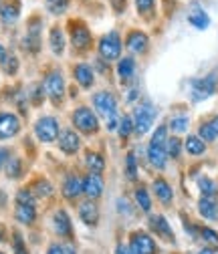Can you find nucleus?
I'll list each match as a JSON object with an SVG mask.
<instances>
[{
    "label": "nucleus",
    "instance_id": "19",
    "mask_svg": "<svg viewBox=\"0 0 218 254\" xmlns=\"http://www.w3.org/2000/svg\"><path fill=\"white\" fill-rule=\"evenodd\" d=\"M73 75H75V81H77L81 87H85V89H89L93 83H95V75H93V69H91L89 65H85V63H81V65H77V67L73 69Z\"/></svg>",
    "mask_w": 218,
    "mask_h": 254
},
{
    "label": "nucleus",
    "instance_id": "14",
    "mask_svg": "<svg viewBox=\"0 0 218 254\" xmlns=\"http://www.w3.org/2000/svg\"><path fill=\"white\" fill-rule=\"evenodd\" d=\"M71 43L79 51L89 49V45H91V33H89V28H85L83 24H77L75 28H71Z\"/></svg>",
    "mask_w": 218,
    "mask_h": 254
},
{
    "label": "nucleus",
    "instance_id": "50",
    "mask_svg": "<svg viewBox=\"0 0 218 254\" xmlns=\"http://www.w3.org/2000/svg\"><path fill=\"white\" fill-rule=\"evenodd\" d=\"M200 254H214V250L212 248H204V250H200Z\"/></svg>",
    "mask_w": 218,
    "mask_h": 254
},
{
    "label": "nucleus",
    "instance_id": "52",
    "mask_svg": "<svg viewBox=\"0 0 218 254\" xmlns=\"http://www.w3.org/2000/svg\"><path fill=\"white\" fill-rule=\"evenodd\" d=\"M119 254H132V250H123V248H119Z\"/></svg>",
    "mask_w": 218,
    "mask_h": 254
},
{
    "label": "nucleus",
    "instance_id": "6",
    "mask_svg": "<svg viewBox=\"0 0 218 254\" xmlns=\"http://www.w3.org/2000/svg\"><path fill=\"white\" fill-rule=\"evenodd\" d=\"M45 89H47V95L53 99V103H61L65 95V81H63V75L59 71H53L47 75L45 79Z\"/></svg>",
    "mask_w": 218,
    "mask_h": 254
},
{
    "label": "nucleus",
    "instance_id": "53",
    "mask_svg": "<svg viewBox=\"0 0 218 254\" xmlns=\"http://www.w3.org/2000/svg\"><path fill=\"white\" fill-rule=\"evenodd\" d=\"M0 254H4V252H0Z\"/></svg>",
    "mask_w": 218,
    "mask_h": 254
},
{
    "label": "nucleus",
    "instance_id": "5",
    "mask_svg": "<svg viewBox=\"0 0 218 254\" xmlns=\"http://www.w3.org/2000/svg\"><path fill=\"white\" fill-rule=\"evenodd\" d=\"M155 119V109L149 105V103H144L136 109L134 113V129L138 133H147L149 131V127Z\"/></svg>",
    "mask_w": 218,
    "mask_h": 254
},
{
    "label": "nucleus",
    "instance_id": "9",
    "mask_svg": "<svg viewBox=\"0 0 218 254\" xmlns=\"http://www.w3.org/2000/svg\"><path fill=\"white\" fill-rule=\"evenodd\" d=\"M20 131V121L14 113H0V139L14 137Z\"/></svg>",
    "mask_w": 218,
    "mask_h": 254
},
{
    "label": "nucleus",
    "instance_id": "13",
    "mask_svg": "<svg viewBox=\"0 0 218 254\" xmlns=\"http://www.w3.org/2000/svg\"><path fill=\"white\" fill-rule=\"evenodd\" d=\"M149 226H151V230L158 234L160 238H164V240H168V242H174V232H172L168 220H166L164 216H151Z\"/></svg>",
    "mask_w": 218,
    "mask_h": 254
},
{
    "label": "nucleus",
    "instance_id": "37",
    "mask_svg": "<svg viewBox=\"0 0 218 254\" xmlns=\"http://www.w3.org/2000/svg\"><path fill=\"white\" fill-rule=\"evenodd\" d=\"M186 127H188V117H186V115H182V117H174V119L170 121V129H172L174 133H182V131H186Z\"/></svg>",
    "mask_w": 218,
    "mask_h": 254
},
{
    "label": "nucleus",
    "instance_id": "15",
    "mask_svg": "<svg viewBox=\"0 0 218 254\" xmlns=\"http://www.w3.org/2000/svg\"><path fill=\"white\" fill-rule=\"evenodd\" d=\"M147 45H149V39H147V35L142 33V30H132V33L128 35L126 47H128L132 53H145Z\"/></svg>",
    "mask_w": 218,
    "mask_h": 254
},
{
    "label": "nucleus",
    "instance_id": "35",
    "mask_svg": "<svg viewBox=\"0 0 218 254\" xmlns=\"http://www.w3.org/2000/svg\"><path fill=\"white\" fill-rule=\"evenodd\" d=\"M180 151H182V141L178 137H170L166 141V153L170 157H180Z\"/></svg>",
    "mask_w": 218,
    "mask_h": 254
},
{
    "label": "nucleus",
    "instance_id": "39",
    "mask_svg": "<svg viewBox=\"0 0 218 254\" xmlns=\"http://www.w3.org/2000/svg\"><path fill=\"white\" fill-rule=\"evenodd\" d=\"M132 131H134V119L126 115V117H123V119L119 121V135H121L123 139H126Z\"/></svg>",
    "mask_w": 218,
    "mask_h": 254
},
{
    "label": "nucleus",
    "instance_id": "1",
    "mask_svg": "<svg viewBox=\"0 0 218 254\" xmlns=\"http://www.w3.org/2000/svg\"><path fill=\"white\" fill-rule=\"evenodd\" d=\"M73 125L83 133H95L97 127H99L95 113H93L89 107H79L73 111Z\"/></svg>",
    "mask_w": 218,
    "mask_h": 254
},
{
    "label": "nucleus",
    "instance_id": "45",
    "mask_svg": "<svg viewBox=\"0 0 218 254\" xmlns=\"http://www.w3.org/2000/svg\"><path fill=\"white\" fill-rule=\"evenodd\" d=\"M14 254H28V250L24 248V242H22L20 234H14Z\"/></svg>",
    "mask_w": 218,
    "mask_h": 254
},
{
    "label": "nucleus",
    "instance_id": "20",
    "mask_svg": "<svg viewBox=\"0 0 218 254\" xmlns=\"http://www.w3.org/2000/svg\"><path fill=\"white\" fill-rule=\"evenodd\" d=\"M63 194L69 200H77L83 194V180L77 176H69L65 180V186H63Z\"/></svg>",
    "mask_w": 218,
    "mask_h": 254
},
{
    "label": "nucleus",
    "instance_id": "36",
    "mask_svg": "<svg viewBox=\"0 0 218 254\" xmlns=\"http://www.w3.org/2000/svg\"><path fill=\"white\" fill-rule=\"evenodd\" d=\"M67 6H69V0H47V8H49L53 14L65 12Z\"/></svg>",
    "mask_w": 218,
    "mask_h": 254
},
{
    "label": "nucleus",
    "instance_id": "51",
    "mask_svg": "<svg viewBox=\"0 0 218 254\" xmlns=\"http://www.w3.org/2000/svg\"><path fill=\"white\" fill-rule=\"evenodd\" d=\"M65 254H75V248H71V246H67V248H65Z\"/></svg>",
    "mask_w": 218,
    "mask_h": 254
},
{
    "label": "nucleus",
    "instance_id": "7",
    "mask_svg": "<svg viewBox=\"0 0 218 254\" xmlns=\"http://www.w3.org/2000/svg\"><path fill=\"white\" fill-rule=\"evenodd\" d=\"M93 105H95V109L107 119L115 117V113H117V101H115L113 95L107 93V91H101V93L93 95Z\"/></svg>",
    "mask_w": 218,
    "mask_h": 254
},
{
    "label": "nucleus",
    "instance_id": "21",
    "mask_svg": "<svg viewBox=\"0 0 218 254\" xmlns=\"http://www.w3.org/2000/svg\"><path fill=\"white\" fill-rule=\"evenodd\" d=\"M153 194L158 196V200H160L162 204H170L172 198H174L172 188H170V184H168L164 178H158V180L153 182Z\"/></svg>",
    "mask_w": 218,
    "mask_h": 254
},
{
    "label": "nucleus",
    "instance_id": "46",
    "mask_svg": "<svg viewBox=\"0 0 218 254\" xmlns=\"http://www.w3.org/2000/svg\"><path fill=\"white\" fill-rule=\"evenodd\" d=\"M8 155H10V151H8L6 147H0V168L6 166V162H8Z\"/></svg>",
    "mask_w": 218,
    "mask_h": 254
},
{
    "label": "nucleus",
    "instance_id": "27",
    "mask_svg": "<svg viewBox=\"0 0 218 254\" xmlns=\"http://www.w3.org/2000/svg\"><path fill=\"white\" fill-rule=\"evenodd\" d=\"M85 164H87V168L91 170V174H101L103 168H105V160H103L99 153H87Z\"/></svg>",
    "mask_w": 218,
    "mask_h": 254
},
{
    "label": "nucleus",
    "instance_id": "34",
    "mask_svg": "<svg viewBox=\"0 0 218 254\" xmlns=\"http://www.w3.org/2000/svg\"><path fill=\"white\" fill-rule=\"evenodd\" d=\"M166 141H168V129H166V125H160L158 129L153 131L149 145H162V147H166Z\"/></svg>",
    "mask_w": 218,
    "mask_h": 254
},
{
    "label": "nucleus",
    "instance_id": "11",
    "mask_svg": "<svg viewBox=\"0 0 218 254\" xmlns=\"http://www.w3.org/2000/svg\"><path fill=\"white\" fill-rule=\"evenodd\" d=\"M59 147H61V151H65V153H69V155H73V153H77L79 151V147H81V139H79V135L75 133V131H71V129H65V131H61V135H59Z\"/></svg>",
    "mask_w": 218,
    "mask_h": 254
},
{
    "label": "nucleus",
    "instance_id": "29",
    "mask_svg": "<svg viewBox=\"0 0 218 254\" xmlns=\"http://www.w3.org/2000/svg\"><path fill=\"white\" fill-rule=\"evenodd\" d=\"M30 192H33L35 196H39V198H47V196L53 194V186L45 180H39V182L33 184V190H30Z\"/></svg>",
    "mask_w": 218,
    "mask_h": 254
},
{
    "label": "nucleus",
    "instance_id": "33",
    "mask_svg": "<svg viewBox=\"0 0 218 254\" xmlns=\"http://www.w3.org/2000/svg\"><path fill=\"white\" fill-rule=\"evenodd\" d=\"M22 174V162L18 157H8L6 162V176L8 178H18Z\"/></svg>",
    "mask_w": 218,
    "mask_h": 254
},
{
    "label": "nucleus",
    "instance_id": "48",
    "mask_svg": "<svg viewBox=\"0 0 218 254\" xmlns=\"http://www.w3.org/2000/svg\"><path fill=\"white\" fill-rule=\"evenodd\" d=\"M111 4H113V8L117 12H121L123 8H126V0H111Z\"/></svg>",
    "mask_w": 218,
    "mask_h": 254
},
{
    "label": "nucleus",
    "instance_id": "10",
    "mask_svg": "<svg viewBox=\"0 0 218 254\" xmlns=\"http://www.w3.org/2000/svg\"><path fill=\"white\" fill-rule=\"evenodd\" d=\"M214 91H216L214 77H212V75H208V77H204V79L194 81V85H192V97H194V101H202V99L210 97V95H212Z\"/></svg>",
    "mask_w": 218,
    "mask_h": 254
},
{
    "label": "nucleus",
    "instance_id": "28",
    "mask_svg": "<svg viewBox=\"0 0 218 254\" xmlns=\"http://www.w3.org/2000/svg\"><path fill=\"white\" fill-rule=\"evenodd\" d=\"M186 151H188L190 155H202L206 151V143L204 139L196 137V135H190L188 139H186Z\"/></svg>",
    "mask_w": 218,
    "mask_h": 254
},
{
    "label": "nucleus",
    "instance_id": "12",
    "mask_svg": "<svg viewBox=\"0 0 218 254\" xmlns=\"http://www.w3.org/2000/svg\"><path fill=\"white\" fill-rule=\"evenodd\" d=\"M53 222H55V232L61 238H71L73 236V224H71V220H69L65 210H57L55 216H53Z\"/></svg>",
    "mask_w": 218,
    "mask_h": 254
},
{
    "label": "nucleus",
    "instance_id": "24",
    "mask_svg": "<svg viewBox=\"0 0 218 254\" xmlns=\"http://www.w3.org/2000/svg\"><path fill=\"white\" fill-rule=\"evenodd\" d=\"M49 43H51V49H53L55 55H63V51H65V37H63V30H61L59 26L51 28Z\"/></svg>",
    "mask_w": 218,
    "mask_h": 254
},
{
    "label": "nucleus",
    "instance_id": "17",
    "mask_svg": "<svg viewBox=\"0 0 218 254\" xmlns=\"http://www.w3.org/2000/svg\"><path fill=\"white\" fill-rule=\"evenodd\" d=\"M147 157H149V164L155 170H164L166 168V162H168L166 147H162V145H149L147 147Z\"/></svg>",
    "mask_w": 218,
    "mask_h": 254
},
{
    "label": "nucleus",
    "instance_id": "43",
    "mask_svg": "<svg viewBox=\"0 0 218 254\" xmlns=\"http://www.w3.org/2000/svg\"><path fill=\"white\" fill-rule=\"evenodd\" d=\"M28 97H30V101H33L35 105H39L43 101V87L41 85H33V87H30Z\"/></svg>",
    "mask_w": 218,
    "mask_h": 254
},
{
    "label": "nucleus",
    "instance_id": "25",
    "mask_svg": "<svg viewBox=\"0 0 218 254\" xmlns=\"http://www.w3.org/2000/svg\"><path fill=\"white\" fill-rule=\"evenodd\" d=\"M136 73V61L132 57H126V59H121L119 61V65H117V75L123 79V81H130Z\"/></svg>",
    "mask_w": 218,
    "mask_h": 254
},
{
    "label": "nucleus",
    "instance_id": "8",
    "mask_svg": "<svg viewBox=\"0 0 218 254\" xmlns=\"http://www.w3.org/2000/svg\"><path fill=\"white\" fill-rule=\"evenodd\" d=\"M83 194L89 200H97L103 194V180L99 174H89L83 178Z\"/></svg>",
    "mask_w": 218,
    "mask_h": 254
},
{
    "label": "nucleus",
    "instance_id": "40",
    "mask_svg": "<svg viewBox=\"0 0 218 254\" xmlns=\"http://www.w3.org/2000/svg\"><path fill=\"white\" fill-rule=\"evenodd\" d=\"M2 67H4V71H6L8 75H14V73L18 71V59H16V57H6V59L2 61Z\"/></svg>",
    "mask_w": 218,
    "mask_h": 254
},
{
    "label": "nucleus",
    "instance_id": "42",
    "mask_svg": "<svg viewBox=\"0 0 218 254\" xmlns=\"http://www.w3.org/2000/svg\"><path fill=\"white\" fill-rule=\"evenodd\" d=\"M153 4L155 0H136V6H138V12L140 14H147L153 10Z\"/></svg>",
    "mask_w": 218,
    "mask_h": 254
},
{
    "label": "nucleus",
    "instance_id": "23",
    "mask_svg": "<svg viewBox=\"0 0 218 254\" xmlns=\"http://www.w3.org/2000/svg\"><path fill=\"white\" fill-rule=\"evenodd\" d=\"M216 137H218V115H214L212 119H208L200 125V139L214 141Z\"/></svg>",
    "mask_w": 218,
    "mask_h": 254
},
{
    "label": "nucleus",
    "instance_id": "41",
    "mask_svg": "<svg viewBox=\"0 0 218 254\" xmlns=\"http://www.w3.org/2000/svg\"><path fill=\"white\" fill-rule=\"evenodd\" d=\"M200 236H202V240H206L210 244H218V232L212 228H206V226L200 228Z\"/></svg>",
    "mask_w": 218,
    "mask_h": 254
},
{
    "label": "nucleus",
    "instance_id": "44",
    "mask_svg": "<svg viewBox=\"0 0 218 254\" xmlns=\"http://www.w3.org/2000/svg\"><path fill=\"white\" fill-rule=\"evenodd\" d=\"M16 204H35L33 202V192L30 190H20L16 194Z\"/></svg>",
    "mask_w": 218,
    "mask_h": 254
},
{
    "label": "nucleus",
    "instance_id": "32",
    "mask_svg": "<svg viewBox=\"0 0 218 254\" xmlns=\"http://www.w3.org/2000/svg\"><path fill=\"white\" fill-rule=\"evenodd\" d=\"M136 200H138V204H140V208L144 212H149L151 210V200H149V194H147L145 188H138L136 190Z\"/></svg>",
    "mask_w": 218,
    "mask_h": 254
},
{
    "label": "nucleus",
    "instance_id": "31",
    "mask_svg": "<svg viewBox=\"0 0 218 254\" xmlns=\"http://www.w3.org/2000/svg\"><path fill=\"white\" fill-rule=\"evenodd\" d=\"M18 12H20V4L18 2H8L2 8V20L4 22H14L18 18Z\"/></svg>",
    "mask_w": 218,
    "mask_h": 254
},
{
    "label": "nucleus",
    "instance_id": "26",
    "mask_svg": "<svg viewBox=\"0 0 218 254\" xmlns=\"http://www.w3.org/2000/svg\"><path fill=\"white\" fill-rule=\"evenodd\" d=\"M188 20H190L192 26H196V28H200V30H204V28L210 24V18H208V14H206L202 8H194V10L190 12Z\"/></svg>",
    "mask_w": 218,
    "mask_h": 254
},
{
    "label": "nucleus",
    "instance_id": "4",
    "mask_svg": "<svg viewBox=\"0 0 218 254\" xmlns=\"http://www.w3.org/2000/svg\"><path fill=\"white\" fill-rule=\"evenodd\" d=\"M132 254H158V244L147 232H134L130 238Z\"/></svg>",
    "mask_w": 218,
    "mask_h": 254
},
{
    "label": "nucleus",
    "instance_id": "2",
    "mask_svg": "<svg viewBox=\"0 0 218 254\" xmlns=\"http://www.w3.org/2000/svg\"><path fill=\"white\" fill-rule=\"evenodd\" d=\"M35 133L43 143H53L59 139V121L55 117H41L35 123Z\"/></svg>",
    "mask_w": 218,
    "mask_h": 254
},
{
    "label": "nucleus",
    "instance_id": "18",
    "mask_svg": "<svg viewBox=\"0 0 218 254\" xmlns=\"http://www.w3.org/2000/svg\"><path fill=\"white\" fill-rule=\"evenodd\" d=\"M198 212L206 220H218V202L210 196H202L198 202Z\"/></svg>",
    "mask_w": 218,
    "mask_h": 254
},
{
    "label": "nucleus",
    "instance_id": "38",
    "mask_svg": "<svg viewBox=\"0 0 218 254\" xmlns=\"http://www.w3.org/2000/svg\"><path fill=\"white\" fill-rule=\"evenodd\" d=\"M126 174H128L130 180L138 178V164H136V155L134 153H128V157H126Z\"/></svg>",
    "mask_w": 218,
    "mask_h": 254
},
{
    "label": "nucleus",
    "instance_id": "49",
    "mask_svg": "<svg viewBox=\"0 0 218 254\" xmlns=\"http://www.w3.org/2000/svg\"><path fill=\"white\" fill-rule=\"evenodd\" d=\"M6 59V51H4V47L2 45H0V63H2Z\"/></svg>",
    "mask_w": 218,
    "mask_h": 254
},
{
    "label": "nucleus",
    "instance_id": "3",
    "mask_svg": "<svg viewBox=\"0 0 218 254\" xmlns=\"http://www.w3.org/2000/svg\"><path fill=\"white\" fill-rule=\"evenodd\" d=\"M99 55L105 61L119 59V55H121V39H119V35L115 33V30H111V33L101 37V41H99Z\"/></svg>",
    "mask_w": 218,
    "mask_h": 254
},
{
    "label": "nucleus",
    "instance_id": "16",
    "mask_svg": "<svg viewBox=\"0 0 218 254\" xmlns=\"http://www.w3.org/2000/svg\"><path fill=\"white\" fill-rule=\"evenodd\" d=\"M79 218L85 222L87 226H95L97 224V220H99V210L97 206L93 204V200H87L79 206Z\"/></svg>",
    "mask_w": 218,
    "mask_h": 254
},
{
    "label": "nucleus",
    "instance_id": "30",
    "mask_svg": "<svg viewBox=\"0 0 218 254\" xmlns=\"http://www.w3.org/2000/svg\"><path fill=\"white\" fill-rule=\"evenodd\" d=\"M198 188H200V192H202L204 196H210V198H214V196H216V192H218L216 184H214L210 178H206V176L198 180Z\"/></svg>",
    "mask_w": 218,
    "mask_h": 254
},
{
    "label": "nucleus",
    "instance_id": "22",
    "mask_svg": "<svg viewBox=\"0 0 218 254\" xmlns=\"http://www.w3.org/2000/svg\"><path fill=\"white\" fill-rule=\"evenodd\" d=\"M16 220L20 224H33L37 218V210L35 204H16V212H14Z\"/></svg>",
    "mask_w": 218,
    "mask_h": 254
},
{
    "label": "nucleus",
    "instance_id": "47",
    "mask_svg": "<svg viewBox=\"0 0 218 254\" xmlns=\"http://www.w3.org/2000/svg\"><path fill=\"white\" fill-rule=\"evenodd\" d=\"M47 254H65V248L61 246V244H53L51 248H49V252Z\"/></svg>",
    "mask_w": 218,
    "mask_h": 254
}]
</instances>
